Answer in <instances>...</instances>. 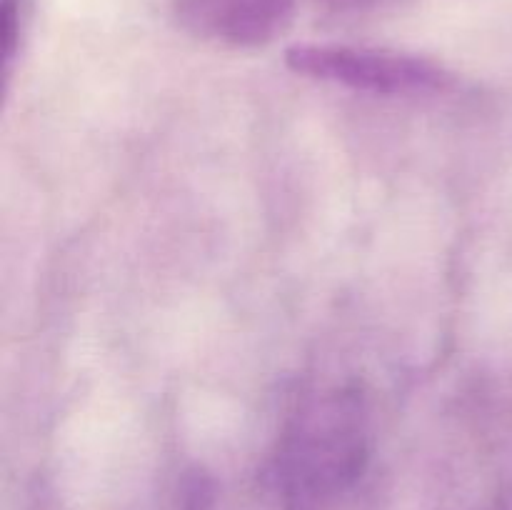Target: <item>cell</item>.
Returning a JSON list of instances; mask_svg holds the SVG:
<instances>
[{
	"label": "cell",
	"mask_w": 512,
	"mask_h": 510,
	"mask_svg": "<svg viewBox=\"0 0 512 510\" xmlns=\"http://www.w3.org/2000/svg\"><path fill=\"white\" fill-rule=\"evenodd\" d=\"M38 0H0V53H3L5 85L13 78L18 60L33 33Z\"/></svg>",
	"instance_id": "277c9868"
},
{
	"label": "cell",
	"mask_w": 512,
	"mask_h": 510,
	"mask_svg": "<svg viewBox=\"0 0 512 510\" xmlns=\"http://www.w3.org/2000/svg\"><path fill=\"white\" fill-rule=\"evenodd\" d=\"M318 3H323L325 8L340 15H363L383 8L390 0H318Z\"/></svg>",
	"instance_id": "5b68a950"
},
{
	"label": "cell",
	"mask_w": 512,
	"mask_h": 510,
	"mask_svg": "<svg viewBox=\"0 0 512 510\" xmlns=\"http://www.w3.org/2000/svg\"><path fill=\"white\" fill-rule=\"evenodd\" d=\"M298 0H173L180 28L225 48H260L290 28Z\"/></svg>",
	"instance_id": "3957f363"
},
{
	"label": "cell",
	"mask_w": 512,
	"mask_h": 510,
	"mask_svg": "<svg viewBox=\"0 0 512 510\" xmlns=\"http://www.w3.org/2000/svg\"><path fill=\"white\" fill-rule=\"evenodd\" d=\"M370 410L363 393L335 388L310 398L280 433L270 485L285 510H318L348 493L370 460Z\"/></svg>",
	"instance_id": "6da1fadb"
},
{
	"label": "cell",
	"mask_w": 512,
	"mask_h": 510,
	"mask_svg": "<svg viewBox=\"0 0 512 510\" xmlns=\"http://www.w3.org/2000/svg\"><path fill=\"white\" fill-rule=\"evenodd\" d=\"M285 63L303 78L393 98L443 93L453 85V73L435 60L375 45L295 43L285 50Z\"/></svg>",
	"instance_id": "7a4b0ae2"
}]
</instances>
